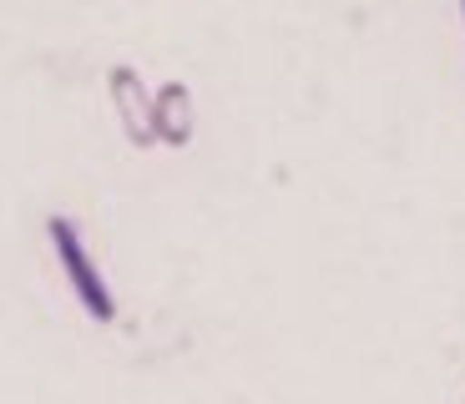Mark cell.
Returning a JSON list of instances; mask_svg holds the SVG:
<instances>
[{"label":"cell","mask_w":465,"mask_h":404,"mask_svg":"<svg viewBox=\"0 0 465 404\" xmlns=\"http://www.w3.org/2000/svg\"><path fill=\"white\" fill-rule=\"evenodd\" d=\"M46 232H51L56 263H61V273H66L76 303H82V309L92 313L96 323H112V319H116V299H112V289H106L102 268H96L92 253H86V242H82V232H76V222H71V218H51Z\"/></svg>","instance_id":"obj_1"},{"label":"cell","mask_w":465,"mask_h":404,"mask_svg":"<svg viewBox=\"0 0 465 404\" xmlns=\"http://www.w3.org/2000/svg\"><path fill=\"white\" fill-rule=\"evenodd\" d=\"M106 96H112V112L122 122V137L137 152L157 147V137H152V92H147V81L137 76V66L106 71Z\"/></svg>","instance_id":"obj_2"},{"label":"cell","mask_w":465,"mask_h":404,"mask_svg":"<svg viewBox=\"0 0 465 404\" xmlns=\"http://www.w3.org/2000/svg\"><path fill=\"white\" fill-rule=\"evenodd\" d=\"M193 132H198V106H193L187 81L157 86V96H152V137L163 142V147H187Z\"/></svg>","instance_id":"obj_3"},{"label":"cell","mask_w":465,"mask_h":404,"mask_svg":"<svg viewBox=\"0 0 465 404\" xmlns=\"http://www.w3.org/2000/svg\"><path fill=\"white\" fill-rule=\"evenodd\" d=\"M460 21H465V0H460Z\"/></svg>","instance_id":"obj_4"}]
</instances>
